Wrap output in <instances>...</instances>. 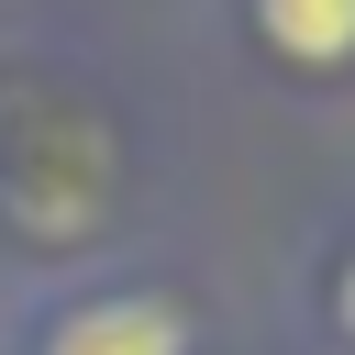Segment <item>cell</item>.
Wrapping results in <instances>:
<instances>
[{
    "label": "cell",
    "instance_id": "cell-1",
    "mask_svg": "<svg viewBox=\"0 0 355 355\" xmlns=\"http://www.w3.org/2000/svg\"><path fill=\"white\" fill-rule=\"evenodd\" d=\"M44 355H189V333H178L166 300H89V311L55 322Z\"/></svg>",
    "mask_w": 355,
    "mask_h": 355
},
{
    "label": "cell",
    "instance_id": "cell-2",
    "mask_svg": "<svg viewBox=\"0 0 355 355\" xmlns=\"http://www.w3.org/2000/svg\"><path fill=\"white\" fill-rule=\"evenodd\" d=\"M255 33L288 67H344L355 55V0H255Z\"/></svg>",
    "mask_w": 355,
    "mask_h": 355
},
{
    "label": "cell",
    "instance_id": "cell-3",
    "mask_svg": "<svg viewBox=\"0 0 355 355\" xmlns=\"http://www.w3.org/2000/svg\"><path fill=\"white\" fill-rule=\"evenodd\" d=\"M344 333H355V266H344Z\"/></svg>",
    "mask_w": 355,
    "mask_h": 355
}]
</instances>
